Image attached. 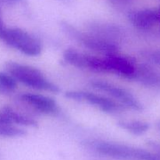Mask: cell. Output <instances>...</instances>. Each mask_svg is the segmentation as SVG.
Instances as JSON below:
<instances>
[{
  "label": "cell",
  "instance_id": "22",
  "mask_svg": "<svg viewBox=\"0 0 160 160\" xmlns=\"http://www.w3.org/2000/svg\"><path fill=\"white\" fill-rule=\"evenodd\" d=\"M0 13H1V10H0Z\"/></svg>",
  "mask_w": 160,
  "mask_h": 160
},
{
  "label": "cell",
  "instance_id": "8",
  "mask_svg": "<svg viewBox=\"0 0 160 160\" xmlns=\"http://www.w3.org/2000/svg\"><path fill=\"white\" fill-rule=\"evenodd\" d=\"M19 99L36 112L45 115H56L59 111L58 104L53 98L40 94H21Z\"/></svg>",
  "mask_w": 160,
  "mask_h": 160
},
{
  "label": "cell",
  "instance_id": "11",
  "mask_svg": "<svg viewBox=\"0 0 160 160\" xmlns=\"http://www.w3.org/2000/svg\"><path fill=\"white\" fill-rule=\"evenodd\" d=\"M89 34L104 40L106 42L117 45L123 38L122 30L118 26L106 23H92L89 25Z\"/></svg>",
  "mask_w": 160,
  "mask_h": 160
},
{
  "label": "cell",
  "instance_id": "15",
  "mask_svg": "<svg viewBox=\"0 0 160 160\" xmlns=\"http://www.w3.org/2000/svg\"><path fill=\"white\" fill-rule=\"evenodd\" d=\"M17 88V81L6 72H0V95H9Z\"/></svg>",
  "mask_w": 160,
  "mask_h": 160
},
{
  "label": "cell",
  "instance_id": "5",
  "mask_svg": "<svg viewBox=\"0 0 160 160\" xmlns=\"http://www.w3.org/2000/svg\"><path fill=\"white\" fill-rule=\"evenodd\" d=\"M62 56L67 63L78 68L85 69L97 73H109L104 57L91 56L73 48L65 50Z\"/></svg>",
  "mask_w": 160,
  "mask_h": 160
},
{
  "label": "cell",
  "instance_id": "3",
  "mask_svg": "<svg viewBox=\"0 0 160 160\" xmlns=\"http://www.w3.org/2000/svg\"><path fill=\"white\" fill-rule=\"evenodd\" d=\"M0 40L28 56H38L42 52L40 41L20 28L6 27L0 34Z\"/></svg>",
  "mask_w": 160,
  "mask_h": 160
},
{
  "label": "cell",
  "instance_id": "4",
  "mask_svg": "<svg viewBox=\"0 0 160 160\" xmlns=\"http://www.w3.org/2000/svg\"><path fill=\"white\" fill-rule=\"evenodd\" d=\"M60 27L66 35L69 36V38L85 48L104 53L105 55L117 53L118 52L119 46L117 45L102 40L91 34L83 32L67 22H61Z\"/></svg>",
  "mask_w": 160,
  "mask_h": 160
},
{
  "label": "cell",
  "instance_id": "19",
  "mask_svg": "<svg viewBox=\"0 0 160 160\" xmlns=\"http://www.w3.org/2000/svg\"><path fill=\"white\" fill-rule=\"evenodd\" d=\"M148 145H149L150 146L152 147V148H154L156 151H157L158 152H159L160 154V145H159V144H157V143H156V142H149V143H148Z\"/></svg>",
  "mask_w": 160,
  "mask_h": 160
},
{
  "label": "cell",
  "instance_id": "6",
  "mask_svg": "<svg viewBox=\"0 0 160 160\" xmlns=\"http://www.w3.org/2000/svg\"><path fill=\"white\" fill-rule=\"evenodd\" d=\"M91 86L96 90L106 92L112 98L118 100L122 106L130 108L136 111L143 110V106L142 103L126 89L118 87L113 84L104 81H92Z\"/></svg>",
  "mask_w": 160,
  "mask_h": 160
},
{
  "label": "cell",
  "instance_id": "17",
  "mask_svg": "<svg viewBox=\"0 0 160 160\" xmlns=\"http://www.w3.org/2000/svg\"><path fill=\"white\" fill-rule=\"evenodd\" d=\"M142 56L152 64L160 67V49L146 50L142 52Z\"/></svg>",
  "mask_w": 160,
  "mask_h": 160
},
{
  "label": "cell",
  "instance_id": "1",
  "mask_svg": "<svg viewBox=\"0 0 160 160\" xmlns=\"http://www.w3.org/2000/svg\"><path fill=\"white\" fill-rule=\"evenodd\" d=\"M5 70L16 81L30 88L52 93H58L60 91L56 84L48 81L35 67L9 61L5 64Z\"/></svg>",
  "mask_w": 160,
  "mask_h": 160
},
{
  "label": "cell",
  "instance_id": "20",
  "mask_svg": "<svg viewBox=\"0 0 160 160\" xmlns=\"http://www.w3.org/2000/svg\"><path fill=\"white\" fill-rule=\"evenodd\" d=\"M5 28H6V26H5L4 23H3V20L1 17V13H0V34H1L2 31H3V29H4Z\"/></svg>",
  "mask_w": 160,
  "mask_h": 160
},
{
  "label": "cell",
  "instance_id": "16",
  "mask_svg": "<svg viewBox=\"0 0 160 160\" xmlns=\"http://www.w3.org/2000/svg\"><path fill=\"white\" fill-rule=\"evenodd\" d=\"M27 134L26 131L12 124L0 123V137H22Z\"/></svg>",
  "mask_w": 160,
  "mask_h": 160
},
{
  "label": "cell",
  "instance_id": "23",
  "mask_svg": "<svg viewBox=\"0 0 160 160\" xmlns=\"http://www.w3.org/2000/svg\"><path fill=\"white\" fill-rule=\"evenodd\" d=\"M159 14H160V10H159Z\"/></svg>",
  "mask_w": 160,
  "mask_h": 160
},
{
  "label": "cell",
  "instance_id": "10",
  "mask_svg": "<svg viewBox=\"0 0 160 160\" xmlns=\"http://www.w3.org/2000/svg\"><path fill=\"white\" fill-rule=\"evenodd\" d=\"M128 19L134 28L142 31H148L160 22L159 10L144 9L131 12Z\"/></svg>",
  "mask_w": 160,
  "mask_h": 160
},
{
  "label": "cell",
  "instance_id": "13",
  "mask_svg": "<svg viewBox=\"0 0 160 160\" xmlns=\"http://www.w3.org/2000/svg\"><path fill=\"white\" fill-rule=\"evenodd\" d=\"M0 123L12 125L19 124L31 128L38 126V122L34 119L16 112L9 106H4L0 110Z\"/></svg>",
  "mask_w": 160,
  "mask_h": 160
},
{
  "label": "cell",
  "instance_id": "14",
  "mask_svg": "<svg viewBox=\"0 0 160 160\" xmlns=\"http://www.w3.org/2000/svg\"><path fill=\"white\" fill-rule=\"evenodd\" d=\"M120 128L129 131L131 134L135 135H141L146 132L149 128L148 123L138 120H133V121H119L117 123Z\"/></svg>",
  "mask_w": 160,
  "mask_h": 160
},
{
  "label": "cell",
  "instance_id": "7",
  "mask_svg": "<svg viewBox=\"0 0 160 160\" xmlns=\"http://www.w3.org/2000/svg\"><path fill=\"white\" fill-rule=\"evenodd\" d=\"M65 97L75 101L85 102L99 108L106 112H114L123 109L122 105L118 104L113 100L102 95L83 91H70L65 93Z\"/></svg>",
  "mask_w": 160,
  "mask_h": 160
},
{
  "label": "cell",
  "instance_id": "2",
  "mask_svg": "<svg viewBox=\"0 0 160 160\" xmlns=\"http://www.w3.org/2000/svg\"><path fill=\"white\" fill-rule=\"evenodd\" d=\"M87 147L98 154L117 160H160L152 153L126 145L113 142L95 141L87 142Z\"/></svg>",
  "mask_w": 160,
  "mask_h": 160
},
{
  "label": "cell",
  "instance_id": "12",
  "mask_svg": "<svg viewBox=\"0 0 160 160\" xmlns=\"http://www.w3.org/2000/svg\"><path fill=\"white\" fill-rule=\"evenodd\" d=\"M132 80L146 87L160 88V70L149 64H139Z\"/></svg>",
  "mask_w": 160,
  "mask_h": 160
},
{
  "label": "cell",
  "instance_id": "21",
  "mask_svg": "<svg viewBox=\"0 0 160 160\" xmlns=\"http://www.w3.org/2000/svg\"><path fill=\"white\" fill-rule=\"evenodd\" d=\"M159 129H160V123H159Z\"/></svg>",
  "mask_w": 160,
  "mask_h": 160
},
{
  "label": "cell",
  "instance_id": "18",
  "mask_svg": "<svg viewBox=\"0 0 160 160\" xmlns=\"http://www.w3.org/2000/svg\"><path fill=\"white\" fill-rule=\"evenodd\" d=\"M23 1V0H0V4L11 6V5H15L19 2H22Z\"/></svg>",
  "mask_w": 160,
  "mask_h": 160
},
{
  "label": "cell",
  "instance_id": "9",
  "mask_svg": "<svg viewBox=\"0 0 160 160\" xmlns=\"http://www.w3.org/2000/svg\"><path fill=\"white\" fill-rule=\"evenodd\" d=\"M105 61L109 73L132 80L137 65L131 58L120 56L117 53L105 55Z\"/></svg>",
  "mask_w": 160,
  "mask_h": 160
}]
</instances>
